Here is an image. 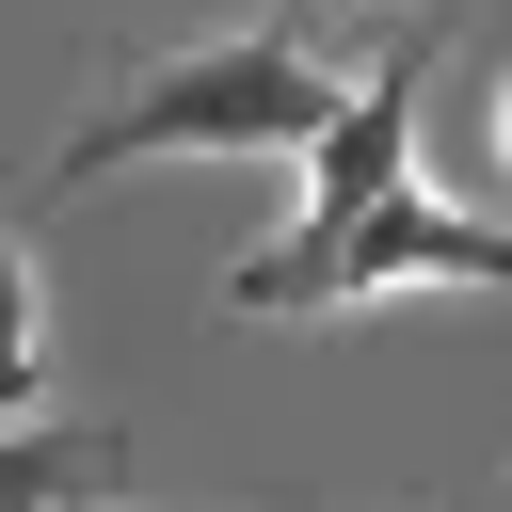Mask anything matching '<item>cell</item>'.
I'll list each match as a JSON object with an SVG mask.
<instances>
[{
  "instance_id": "3957f363",
  "label": "cell",
  "mask_w": 512,
  "mask_h": 512,
  "mask_svg": "<svg viewBox=\"0 0 512 512\" xmlns=\"http://www.w3.org/2000/svg\"><path fill=\"white\" fill-rule=\"evenodd\" d=\"M128 432L112 416H0V512H112Z\"/></svg>"
},
{
  "instance_id": "6da1fadb",
  "label": "cell",
  "mask_w": 512,
  "mask_h": 512,
  "mask_svg": "<svg viewBox=\"0 0 512 512\" xmlns=\"http://www.w3.org/2000/svg\"><path fill=\"white\" fill-rule=\"evenodd\" d=\"M320 112H336V48L320 32H192V48H160L144 80H112L64 144H48V208L64 192H112L128 160H304L320 144Z\"/></svg>"
},
{
  "instance_id": "7a4b0ae2",
  "label": "cell",
  "mask_w": 512,
  "mask_h": 512,
  "mask_svg": "<svg viewBox=\"0 0 512 512\" xmlns=\"http://www.w3.org/2000/svg\"><path fill=\"white\" fill-rule=\"evenodd\" d=\"M400 288H512V224L432 208V192L400 176V192H368V208L320 224V240H256V256L224 272V320H336V304H400Z\"/></svg>"
},
{
  "instance_id": "8992f818",
  "label": "cell",
  "mask_w": 512,
  "mask_h": 512,
  "mask_svg": "<svg viewBox=\"0 0 512 512\" xmlns=\"http://www.w3.org/2000/svg\"><path fill=\"white\" fill-rule=\"evenodd\" d=\"M336 16H368V0H336Z\"/></svg>"
},
{
  "instance_id": "277c9868",
  "label": "cell",
  "mask_w": 512,
  "mask_h": 512,
  "mask_svg": "<svg viewBox=\"0 0 512 512\" xmlns=\"http://www.w3.org/2000/svg\"><path fill=\"white\" fill-rule=\"evenodd\" d=\"M48 384V288H32V240L0 224V416Z\"/></svg>"
},
{
  "instance_id": "5b68a950",
  "label": "cell",
  "mask_w": 512,
  "mask_h": 512,
  "mask_svg": "<svg viewBox=\"0 0 512 512\" xmlns=\"http://www.w3.org/2000/svg\"><path fill=\"white\" fill-rule=\"evenodd\" d=\"M480 128H496V160H512V64H496V80H480Z\"/></svg>"
}]
</instances>
